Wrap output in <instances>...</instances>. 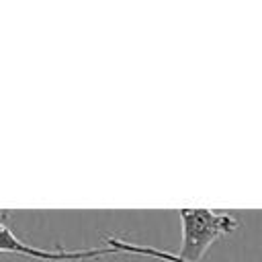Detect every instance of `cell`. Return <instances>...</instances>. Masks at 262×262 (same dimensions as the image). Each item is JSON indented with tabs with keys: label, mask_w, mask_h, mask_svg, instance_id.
Wrapping results in <instances>:
<instances>
[{
	"label": "cell",
	"mask_w": 262,
	"mask_h": 262,
	"mask_svg": "<svg viewBox=\"0 0 262 262\" xmlns=\"http://www.w3.org/2000/svg\"><path fill=\"white\" fill-rule=\"evenodd\" d=\"M180 215V252L156 250L141 244L123 242L119 237H108L106 246H111L117 254H133L158 258L162 262H201L207 250L221 237L231 233L237 227V219L229 213L211 211L203 207H184L178 211Z\"/></svg>",
	"instance_id": "obj_1"
},
{
	"label": "cell",
	"mask_w": 262,
	"mask_h": 262,
	"mask_svg": "<svg viewBox=\"0 0 262 262\" xmlns=\"http://www.w3.org/2000/svg\"><path fill=\"white\" fill-rule=\"evenodd\" d=\"M0 252L2 254H16L25 258H35V260H49V262H61V260H96L102 256H113L117 254L111 246H96V248H82V250H66V248H55V250H43L25 244L18 239L12 229H8L4 223H0Z\"/></svg>",
	"instance_id": "obj_2"
}]
</instances>
